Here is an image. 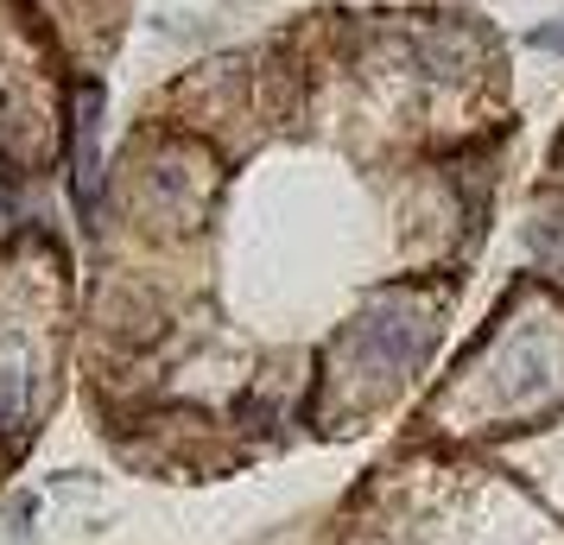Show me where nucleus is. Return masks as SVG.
<instances>
[{"label": "nucleus", "mask_w": 564, "mask_h": 545, "mask_svg": "<svg viewBox=\"0 0 564 545\" xmlns=\"http://www.w3.org/2000/svg\"><path fill=\"white\" fill-rule=\"evenodd\" d=\"M26 406H32V374H26V356H0V432H20Z\"/></svg>", "instance_id": "1"}, {"label": "nucleus", "mask_w": 564, "mask_h": 545, "mask_svg": "<svg viewBox=\"0 0 564 545\" xmlns=\"http://www.w3.org/2000/svg\"><path fill=\"white\" fill-rule=\"evenodd\" d=\"M533 45H539V52H564V20L539 26V32H533Z\"/></svg>", "instance_id": "2"}]
</instances>
